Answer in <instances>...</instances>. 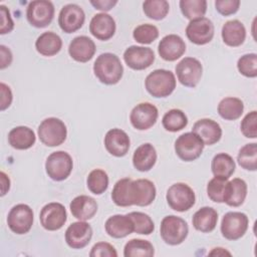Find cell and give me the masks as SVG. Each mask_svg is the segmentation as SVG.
Returning a JSON list of instances; mask_svg holds the SVG:
<instances>
[{
	"mask_svg": "<svg viewBox=\"0 0 257 257\" xmlns=\"http://www.w3.org/2000/svg\"><path fill=\"white\" fill-rule=\"evenodd\" d=\"M179 5L183 15L190 21L204 17L207 11L206 0H181Z\"/></svg>",
	"mask_w": 257,
	"mask_h": 257,
	"instance_id": "cell-38",
	"label": "cell"
},
{
	"mask_svg": "<svg viewBox=\"0 0 257 257\" xmlns=\"http://www.w3.org/2000/svg\"><path fill=\"white\" fill-rule=\"evenodd\" d=\"M0 179H1V197H3L7 194V192L10 189V179L4 172L0 173Z\"/></svg>",
	"mask_w": 257,
	"mask_h": 257,
	"instance_id": "cell-52",
	"label": "cell"
},
{
	"mask_svg": "<svg viewBox=\"0 0 257 257\" xmlns=\"http://www.w3.org/2000/svg\"><path fill=\"white\" fill-rule=\"evenodd\" d=\"M117 1L116 0H91L90 4L97 10L103 11H109L114 5H116Z\"/></svg>",
	"mask_w": 257,
	"mask_h": 257,
	"instance_id": "cell-51",
	"label": "cell"
},
{
	"mask_svg": "<svg viewBox=\"0 0 257 257\" xmlns=\"http://www.w3.org/2000/svg\"><path fill=\"white\" fill-rule=\"evenodd\" d=\"M0 92H1L0 109H1V111H3L11 105L13 95H12V91H11L10 87L7 84H5L4 82L0 83Z\"/></svg>",
	"mask_w": 257,
	"mask_h": 257,
	"instance_id": "cell-49",
	"label": "cell"
},
{
	"mask_svg": "<svg viewBox=\"0 0 257 257\" xmlns=\"http://www.w3.org/2000/svg\"><path fill=\"white\" fill-rule=\"evenodd\" d=\"M159 116L158 108L150 102H141L137 104L130 113L132 125L139 131H146L152 127Z\"/></svg>",
	"mask_w": 257,
	"mask_h": 257,
	"instance_id": "cell-15",
	"label": "cell"
},
{
	"mask_svg": "<svg viewBox=\"0 0 257 257\" xmlns=\"http://www.w3.org/2000/svg\"><path fill=\"white\" fill-rule=\"evenodd\" d=\"M131 178H122L118 180L112 189L111 199L113 203L118 207L133 206L131 198Z\"/></svg>",
	"mask_w": 257,
	"mask_h": 257,
	"instance_id": "cell-34",
	"label": "cell"
},
{
	"mask_svg": "<svg viewBox=\"0 0 257 257\" xmlns=\"http://www.w3.org/2000/svg\"><path fill=\"white\" fill-rule=\"evenodd\" d=\"M37 134L43 145L47 147H57L66 140L67 128L61 119L57 117H47L40 122Z\"/></svg>",
	"mask_w": 257,
	"mask_h": 257,
	"instance_id": "cell-4",
	"label": "cell"
},
{
	"mask_svg": "<svg viewBox=\"0 0 257 257\" xmlns=\"http://www.w3.org/2000/svg\"><path fill=\"white\" fill-rule=\"evenodd\" d=\"M86 185L88 190L94 195H101L107 190L108 176L101 169L92 170L86 179Z\"/></svg>",
	"mask_w": 257,
	"mask_h": 257,
	"instance_id": "cell-39",
	"label": "cell"
},
{
	"mask_svg": "<svg viewBox=\"0 0 257 257\" xmlns=\"http://www.w3.org/2000/svg\"><path fill=\"white\" fill-rule=\"evenodd\" d=\"M166 199L171 209L177 212H185L194 206L196 196L189 185L176 183L168 189Z\"/></svg>",
	"mask_w": 257,
	"mask_h": 257,
	"instance_id": "cell-5",
	"label": "cell"
},
{
	"mask_svg": "<svg viewBox=\"0 0 257 257\" xmlns=\"http://www.w3.org/2000/svg\"><path fill=\"white\" fill-rule=\"evenodd\" d=\"M85 14L77 4L64 5L58 15V25L65 33H73L80 29L84 23Z\"/></svg>",
	"mask_w": 257,
	"mask_h": 257,
	"instance_id": "cell-14",
	"label": "cell"
},
{
	"mask_svg": "<svg viewBox=\"0 0 257 257\" xmlns=\"http://www.w3.org/2000/svg\"><path fill=\"white\" fill-rule=\"evenodd\" d=\"M157 190L154 183L148 179L133 180L131 184V198L133 205L146 207L151 205L156 198Z\"/></svg>",
	"mask_w": 257,
	"mask_h": 257,
	"instance_id": "cell-18",
	"label": "cell"
},
{
	"mask_svg": "<svg viewBox=\"0 0 257 257\" xmlns=\"http://www.w3.org/2000/svg\"><path fill=\"white\" fill-rule=\"evenodd\" d=\"M235 169L236 165L233 158L226 153L217 154L211 163V170L214 177L229 179L234 174Z\"/></svg>",
	"mask_w": 257,
	"mask_h": 257,
	"instance_id": "cell-33",
	"label": "cell"
},
{
	"mask_svg": "<svg viewBox=\"0 0 257 257\" xmlns=\"http://www.w3.org/2000/svg\"><path fill=\"white\" fill-rule=\"evenodd\" d=\"M9 229L18 235L26 234L33 225V211L26 204H17L11 208L7 216Z\"/></svg>",
	"mask_w": 257,
	"mask_h": 257,
	"instance_id": "cell-10",
	"label": "cell"
},
{
	"mask_svg": "<svg viewBox=\"0 0 257 257\" xmlns=\"http://www.w3.org/2000/svg\"><path fill=\"white\" fill-rule=\"evenodd\" d=\"M41 226L47 231H56L63 227L67 220L65 207L57 202L46 204L40 211Z\"/></svg>",
	"mask_w": 257,
	"mask_h": 257,
	"instance_id": "cell-12",
	"label": "cell"
},
{
	"mask_svg": "<svg viewBox=\"0 0 257 257\" xmlns=\"http://www.w3.org/2000/svg\"><path fill=\"white\" fill-rule=\"evenodd\" d=\"M244 111L243 101L234 96H228L223 99L218 104L219 115L226 120H235L239 118Z\"/></svg>",
	"mask_w": 257,
	"mask_h": 257,
	"instance_id": "cell-32",
	"label": "cell"
},
{
	"mask_svg": "<svg viewBox=\"0 0 257 257\" xmlns=\"http://www.w3.org/2000/svg\"><path fill=\"white\" fill-rule=\"evenodd\" d=\"M62 47L60 36L52 31H46L40 34L35 41V48L43 56H53L57 54Z\"/></svg>",
	"mask_w": 257,
	"mask_h": 257,
	"instance_id": "cell-30",
	"label": "cell"
},
{
	"mask_svg": "<svg viewBox=\"0 0 257 257\" xmlns=\"http://www.w3.org/2000/svg\"><path fill=\"white\" fill-rule=\"evenodd\" d=\"M155 255V248L153 244L144 239H132L124 245V257H152Z\"/></svg>",
	"mask_w": 257,
	"mask_h": 257,
	"instance_id": "cell-35",
	"label": "cell"
},
{
	"mask_svg": "<svg viewBox=\"0 0 257 257\" xmlns=\"http://www.w3.org/2000/svg\"><path fill=\"white\" fill-rule=\"evenodd\" d=\"M35 133L25 125L16 126L8 134V143L16 150H28L35 144Z\"/></svg>",
	"mask_w": 257,
	"mask_h": 257,
	"instance_id": "cell-28",
	"label": "cell"
},
{
	"mask_svg": "<svg viewBox=\"0 0 257 257\" xmlns=\"http://www.w3.org/2000/svg\"><path fill=\"white\" fill-rule=\"evenodd\" d=\"M133 37L141 44H150L159 37V29L153 24H141L134 29Z\"/></svg>",
	"mask_w": 257,
	"mask_h": 257,
	"instance_id": "cell-43",
	"label": "cell"
},
{
	"mask_svg": "<svg viewBox=\"0 0 257 257\" xmlns=\"http://www.w3.org/2000/svg\"><path fill=\"white\" fill-rule=\"evenodd\" d=\"M240 167L247 171L257 170V144L250 143L243 146L237 156Z\"/></svg>",
	"mask_w": 257,
	"mask_h": 257,
	"instance_id": "cell-37",
	"label": "cell"
},
{
	"mask_svg": "<svg viewBox=\"0 0 257 257\" xmlns=\"http://www.w3.org/2000/svg\"><path fill=\"white\" fill-rule=\"evenodd\" d=\"M89 32L98 40H108L114 35L115 21L107 13H97L90 20Z\"/></svg>",
	"mask_w": 257,
	"mask_h": 257,
	"instance_id": "cell-21",
	"label": "cell"
},
{
	"mask_svg": "<svg viewBox=\"0 0 257 257\" xmlns=\"http://www.w3.org/2000/svg\"><path fill=\"white\" fill-rule=\"evenodd\" d=\"M96 51L95 43L88 36L80 35L74 37L68 46V53L77 62L89 61Z\"/></svg>",
	"mask_w": 257,
	"mask_h": 257,
	"instance_id": "cell-22",
	"label": "cell"
},
{
	"mask_svg": "<svg viewBox=\"0 0 257 257\" xmlns=\"http://www.w3.org/2000/svg\"><path fill=\"white\" fill-rule=\"evenodd\" d=\"M189 233L187 222L178 216L169 215L163 218L160 226V234L166 244L176 246L185 241Z\"/></svg>",
	"mask_w": 257,
	"mask_h": 257,
	"instance_id": "cell-3",
	"label": "cell"
},
{
	"mask_svg": "<svg viewBox=\"0 0 257 257\" xmlns=\"http://www.w3.org/2000/svg\"><path fill=\"white\" fill-rule=\"evenodd\" d=\"M214 24L207 17L191 20L186 27V35L188 39L197 45L209 43L214 37Z\"/></svg>",
	"mask_w": 257,
	"mask_h": 257,
	"instance_id": "cell-13",
	"label": "cell"
},
{
	"mask_svg": "<svg viewBox=\"0 0 257 257\" xmlns=\"http://www.w3.org/2000/svg\"><path fill=\"white\" fill-rule=\"evenodd\" d=\"M105 232L112 238L120 239L132 234L135 231L132 218L126 215L116 214L109 217L104 224Z\"/></svg>",
	"mask_w": 257,
	"mask_h": 257,
	"instance_id": "cell-24",
	"label": "cell"
},
{
	"mask_svg": "<svg viewBox=\"0 0 257 257\" xmlns=\"http://www.w3.org/2000/svg\"><path fill=\"white\" fill-rule=\"evenodd\" d=\"M128 216L134 222V232L142 235H150L154 232L155 224L148 214L143 212H131Z\"/></svg>",
	"mask_w": 257,
	"mask_h": 257,
	"instance_id": "cell-42",
	"label": "cell"
},
{
	"mask_svg": "<svg viewBox=\"0 0 257 257\" xmlns=\"http://www.w3.org/2000/svg\"><path fill=\"white\" fill-rule=\"evenodd\" d=\"M175 70L180 83L187 87H195L203 74V66L195 57L183 58L178 62Z\"/></svg>",
	"mask_w": 257,
	"mask_h": 257,
	"instance_id": "cell-11",
	"label": "cell"
},
{
	"mask_svg": "<svg viewBox=\"0 0 257 257\" xmlns=\"http://www.w3.org/2000/svg\"><path fill=\"white\" fill-rule=\"evenodd\" d=\"M162 124L166 131L176 133L187 126L188 117L183 110L179 108H173L164 114L162 118Z\"/></svg>",
	"mask_w": 257,
	"mask_h": 257,
	"instance_id": "cell-36",
	"label": "cell"
},
{
	"mask_svg": "<svg viewBox=\"0 0 257 257\" xmlns=\"http://www.w3.org/2000/svg\"><path fill=\"white\" fill-rule=\"evenodd\" d=\"M0 16H1L0 34L3 35L11 32L14 28V22L11 18L9 9L5 5H0Z\"/></svg>",
	"mask_w": 257,
	"mask_h": 257,
	"instance_id": "cell-48",
	"label": "cell"
},
{
	"mask_svg": "<svg viewBox=\"0 0 257 257\" xmlns=\"http://www.w3.org/2000/svg\"><path fill=\"white\" fill-rule=\"evenodd\" d=\"M54 17V5L47 0L29 2L26 9V18L30 25L36 28L48 26Z\"/></svg>",
	"mask_w": 257,
	"mask_h": 257,
	"instance_id": "cell-9",
	"label": "cell"
},
{
	"mask_svg": "<svg viewBox=\"0 0 257 257\" xmlns=\"http://www.w3.org/2000/svg\"><path fill=\"white\" fill-rule=\"evenodd\" d=\"M247 196V184L240 178H235L228 182L224 203L230 207L241 206Z\"/></svg>",
	"mask_w": 257,
	"mask_h": 257,
	"instance_id": "cell-31",
	"label": "cell"
},
{
	"mask_svg": "<svg viewBox=\"0 0 257 257\" xmlns=\"http://www.w3.org/2000/svg\"><path fill=\"white\" fill-rule=\"evenodd\" d=\"M143 10L147 17L153 20H162L169 13L170 4L166 0H148L143 3Z\"/></svg>",
	"mask_w": 257,
	"mask_h": 257,
	"instance_id": "cell-40",
	"label": "cell"
},
{
	"mask_svg": "<svg viewBox=\"0 0 257 257\" xmlns=\"http://www.w3.org/2000/svg\"><path fill=\"white\" fill-rule=\"evenodd\" d=\"M123 60L130 68L144 70L154 63L155 53L150 47L132 45L124 50Z\"/></svg>",
	"mask_w": 257,
	"mask_h": 257,
	"instance_id": "cell-16",
	"label": "cell"
},
{
	"mask_svg": "<svg viewBox=\"0 0 257 257\" xmlns=\"http://www.w3.org/2000/svg\"><path fill=\"white\" fill-rule=\"evenodd\" d=\"M192 132L198 135L204 145L212 146L218 143L222 137V128L220 124L211 118H201L197 120L192 128Z\"/></svg>",
	"mask_w": 257,
	"mask_h": 257,
	"instance_id": "cell-23",
	"label": "cell"
},
{
	"mask_svg": "<svg viewBox=\"0 0 257 257\" xmlns=\"http://www.w3.org/2000/svg\"><path fill=\"white\" fill-rule=\"evenodd\" d=\"M216 10L224 16H229L235 14L239 7L240 1L239 0H216L215 1Z\"/></svg>",
	"mask_w": 257,
	"mask_h": 257,
	"instance_id": "cell-47",
	"label": "cell"
},
{
	"mask_svg": "<svg viewBox=\"0 0 257 257\" xmlns=\"http://www.w3.org/2000/svg\"><path fill=\"white\" fill-rule=\"evenodd\" d=\"M209 255H212V256H224V255H231L230 252H228L227 250H225L224 248H221V247H217V248H214L210 253Z\"/></svg>",
	"mask_w": 257,
	"mask_h": 257,
	"instance_id": "cell-53",
	"label": "cell"
},
{
	"mask_svg": "<svg viewBox=\"0 0 257 257\" xmlns=\"http://www.w3.org/2000/svg\"><path fill=\"white\" fill-rule=\"evenodd\" d=\"M72 168V158L64 151L51 153L45 162L46 174L51 180L56 182L65 180L70 175Z\"/></svg>",
	"mask_w": 257,
	"mask_h": 257,
	"instance_id": "cell-6",
	"label": "cell"
},
{
	"mask_svg": "<svg viewBox=\"0 0 257 257\" xmlns=\"http://www.w3.org/2000/svg\"><path fill=\"white\" fill-rule=\"evenodd\" d=\"M241 133L248 139L257 138V111L252 110L248 112L241 121Z\"/></svg>",
	"mask_w": 257,
	"mask_h": 257,
	"instance_id": "cell-45",
	"label": "cell"
},
{
	"mask_svg": "<svg viewBox=\"0 0 257 257\" xmlns=\"http://www.w3.org/2000/svg\"><path fill=\"white\" fill-rule=\"evenodd\" d=\"M147 91L154 97H167L176 88V77L171 70L155 69L145 80Z\"/></svg>",
	"mask_w": 257,
	"mask_h": 257,
	"instance_id": "cell-2",
	"label": "cell"
},
{
	"mask_svg": "<svg viewBox=\"0 0 257 257\" xmlns=\"http://www.w3.org/2000/svg\"><path fill=\"white\" fill-rule=\"evenodd\" d=\"M89 256L90 257H116L117 252L111 244L107 242H98L92 246L89 252Z\"/></svg>",
	"mask_w": 257,
	"mask_h": 257,
	"instance_id": "cell-46",
	"label": "cell"
},
{
	"mask_svg": "<svg viewBox=\"0 0 257 257\" xmlns=\"http://www.w3.org/2000/svg\"><path fill=\"white\" fill-rule=\"evenodd\" d=\"M218 222V213L212 207H202L194 215L192 219L193 226L202 233L212 232Z\"/></svg>",
	"mask_w": 257,
	"mask_h": 257,
	"instance_id": "cell-29",
	"label": "cell"
},
{
	"mask_svg": "<svg viewBox=\"0 0 257 257\" xmlns=\"http://www.w3.org/2000/svg\"><path fill=\"white\" fill-rule=\"evenodd\" d=\"M185 51L186 43L183 38L177 34L166 35L159 42V55L166 61H175L179 59Z\"/></svg>",
	"mask_w": 257,
	"mask_h": 257,
	"instance_id": "cell-19",
	"label": "cell"
},
{
	"mask_svg": "<svg viewBox=\"0 0 257 257\" xmlns=\"http://www.w3.org/2000/svg\"><path fill=\"white\" fill-rule=\"evenodd\" d=\"M96 201L89 196L80 195L75 197L69 204V209L74 218L79 221L91 219L97 212Z\"/></svg>",
	"mask_w": 257,
	"mask_h": 257,
	"instance_id": "cell-25",
	"label": "cell"
},
{
	"mask_svg": "<svg viewBox=\"0 0 257 257\" xmlns=\"http://www.w3.org/2000/svg\"><path fill=\"white\" fill-rule=\"evenodd\" d=\"M93 72L101 83L112 85L121 79L123 67L118 56L110 52H105L96 57L93 63Z\"/></svg>",
	"mask_w": 257,
	"mask_h": 257,
	"instance_id": "cell-1",
	"label": "cell"
},
{
	"mask_svg": "<svg viewBox=\"0 0 257 257\" xmlns=\"http://www.w3.org/2000/svg\"><path fill=\"white\" fill-rule=\"evenodd\" d=\"M92 228L85 221H77L70 224L65 231L66 244L72 249H82L90 242Z\"/></svg>",
	"mask_w": 257,
	"mask_h": 257,
	"instance_id": "cell-17",
	"label": "cell"
},
{
	"mask_svg": "<svg viewBox=\"0 0 257 257\" xmlns=\"http://www.w3.org/2000/svg\"><path fill=\"white\" fill-rule=\"evenodd\" d=\"M131 141L127 134L120 128L109 130L104 137L105 150L113 157H123L127 154Z\"/></svg>",
	"mask_w": 257,
	"mask_h": 257,
	"instance_id": "cell-20",
	"label": "cell"
},
{
	"mask_svg": "<svg viewBox=\"0 0 257 257\" xmlns=\"http://www.w3.org/2000/svg\"><path fill=\"white\" fill-rule=\"evenodd\" d=\"M157 162V152L155 147L146 143L141 145L133 155V165L140 172H148L155 166Z\"/></svg>",
	"mask_w": 257,
	"mask_h": 257,
	"instance_id": "cell-27",
	"label": "cell"
},
{
	"mask_svg": "<svg viewBox=\"0 0 257 257\" xmlns=\"http://www.w3.org/2000/svg\"><path fill=\"white\" fill-rule=\"evenodd\" d=\"M224 43L231 47H237L243 44L246 38V29L244 24L237 20H229L225 22L221 31Z\"/></svg>",
	"mask_w": 257,
	"mask_h": 257,
	"instance_id": "cell-26",
	"label": "cell"
},
{
	"mask_svg": "<svg viewBox=\"0 0 257 257\" xmlns=\"http://www.w3.org/2000/svg\"><path fill=\"white\" fill-rule=\"evenodd\" d=\"M204 147L205 145L201 138L193 132L181 135L175 142V152L185 162L197 160L202 155Z\"/></svg>",
	"mask_w": 257,
	"mask_h": 257,
	"instance_id": "cell-7",
	"label": "cell"
},
{
	"mask_svg": "<svg viewBox=\"0 0 257 257\" xmlns=\"http://www.w3.org/2000/svg\"><path fill=\"white\" fill-rule=\"evenodd\" d=\"M228 179L222 177H214L207 185V195L209 199L216 203H224Z\"/></svg>",
	"mask_w": 257,
	"mask_h": 257,
	"instance_id": "cell-41",
	"label": "cell"
},
{
	"mask_svg": "<svg viewBox=\"0 0 257 257\" xmlns=\"http://www.w3.org/2000/svg\"><path fill=\"white\" fill-rule=\"evenodd\" d=\"M249 220L242 212H228L221 221V233L227 240L235 241L243 237L248 229Z\"/></svg>",
	"mask_w": 257,
	"mask_h": 257,
	"instance_id": "cell-8",
	"label": "cell"
},
{
	"mask_svg": "<svg viewBox=\"0 0 257 257\" xmlns=\"http://www.w3.org/2000/svg\"><path fill=\"white\" fill-rule=\"evenodd\" d=\"M237 68L239 72L250 78L257 76V54L248 53L241 56L237 61Z\"/></svg>",
	"mask_w": 257,
	"mask_h": 257,
	"instance_id": "cell-44",
	"label": "cell"
},
{
	"mask_svg": "<svg viewBox=\"0 0 257 257\" xmlns=\"http://www.w3.org/2000/svg\"><path fill=\"white\" fill-rule=\"evenodd\" d=\"M0 55H1L0 56V68L4 69L7 66H9L12 62V59H13L12 52L7 46L1 44L0 45Z\"/></svg>",
	"mask_w": 257,
	"mask_h": 257,
	"instance_id": "cell-50",
	"label": "cell"
}]
</instances>
